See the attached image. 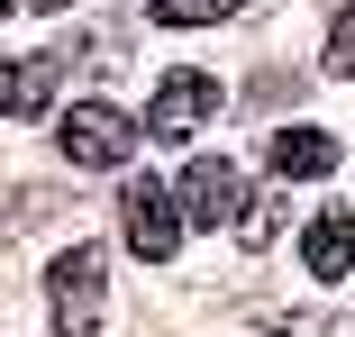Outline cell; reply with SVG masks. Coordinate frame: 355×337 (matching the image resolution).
<instances>
[{"label": "cell", "instance_id": "ba28073f", "mask_svg": "<svg viewBox=\"0 0 355 337\" xmlns=\"http://www.w3.org/2000/svg\"><path fill=\"white\" fill-rule=\"evenodd\" d=\"M55 83H64V55H19L10 64V119H46Z\"/></svg>", "mask_w": 355, "mask_h": 337}, {"label": "cell", "instance_id": "7a4b0ae2", "mask_svg": "<svg viewBox=\"0 0 355 337\" xmlns=\"http://www.w3.org/2000/svg\"><path fill=\"white\" fill-rule=\"evenodd\" d=\"M182 191L173 182H155V173H128V191H119V228H128V246L146 255V264H173L182 255Z\"/></svg>", "mask_w": 355, "mask_h": 337}, {"label": "cell", "instance_id": "5b68a950", "mask_svg": "<svg viewBox=\"0 0 355 337\" xmlns=\"http://www.w3.org/2000/svg\"><path fill=\"white\" fill-rule=\"evenodd\" d=\"M209 110H219V83H209V74H164V83H155V101H146V137L182 146Z\"/></svg>", "mask_w": 355, "mask_h": 337}, {"label": "cell", "instance_id": "3957f363", "mask_svg": "<svg viewBox=\"0 0 355 337\" xmlns=\"http://www.w3.org/2000/svg\"><path fill=\"white\" fill-rule=\"evenodd\" d=\"M137 128H146V119H137ZM137 128H128L110 101H83V110H64V119H55V146H64V164H83V173H110V164H128Z\"/></svg>", "mask_w": 355, "mask_h": 337}, {"label": "cell", "instance_id": "30bf717a", "mask_svg": "<svg viewBox=\"0 0 355 337\" xmlns=\"http://www.w3.org/2000/svg\"><path fill=\"white\" fill-rule=\"evenodd\" d=\"M237 0H155V19L164 28H209V19H228Z\"/></svg>", "mask_w": 355, "mask_h": 337}, {"label": "cell", "instance_id": "277c9868", "mask_svg": "<svg viewBox=\"0 0 355 337\" xmlns=\"http://www.w3.org/2000/svg\"><path fill=\"white\" fill-rule=\"evenodd\" d=\"M173 191H182L191 228H237V210H246V182H237V164H228V155H191Z\"/></svg>", "mask_w": 355, "mask_h": 337}, {"label": "cell", "instance_id": "6da1fadb", "mask_svg": "<svg viewBox=\"0 0 355 337\" xmlns=\"http://www.w3.org/2000/svg\"><path fill=\"white\" fill-rule=\"evenodd\" d=\"M46 301H55V337H101L110 255H101V246H64V255L46 264Z\"/></svg>", "mask_w": 355, "mask_h": 337}, {"label": "cell", "instance_id": "7c38bea8", "mask_svg": "<svg viewBox=\"0 0 355 337\" xmlns=\"http://www.w3.org/2000/svg\"><path fill=\"white\" fill-rule=\"evenodd\" d=\"M19 10H73V0H19Z\"/></svg>", "mask_w": 355, "mask_h": 337}, {"label": "cell", "instance_id": "9c48e42d", "mask_svg": "<svg viewBox=\"0 0 355 337\" xmlns=\"http://www.w3.org/2000/svg\"><path fill=\"white\" fill-rule=\"evenodd\" d=\"M282 219H292V210H282V191H246V210H237V237L264 255V246L282 237Z\"/></svg>", "mask_w": 355, "mask_h": 337}, {"label": "cell", "instance_id": "8992f818", "mask_svg": "<svg viewBox=\"0 0 355 337\" xmlns=\"http://www.w3.org/2000/svg\"><path fill=\"white\" fill-rule=\"evenodd\" d=\"M264 164L282 182H319L337 164V137H328V128H273V137H264Z\"/></svg>", "mask_w": 355, "mask_h": 337}, {"label": "cell", "instance_id": "52a82bcc", "mask_svg": "<svg viewBox=\"0 0 355 337\" xmlns=\"http://www.w3.org/2000/svg\"><path fill=\"white\" fill-rule=\"evenodd\" d=\"M301 255H310L319 283H346V274H355V210H319L310 237H301Z\"/></svg>", "mask_w": 355, "mask_h": 337}, {"label": "cell", "instance_id": "8fae6325", "mask_svg": "<svg viewBox=\"0 0 355 337\" xmlns=\"http://www.w3.org/2000/svg\"><path fill=\"white\" fill-rule=\"evenodd\" d=\"M328 74H337V83H355V0H346L337 28H328Z\"/></svg>", "mask_w": 355, "mask_h": 337}]
</instances>
